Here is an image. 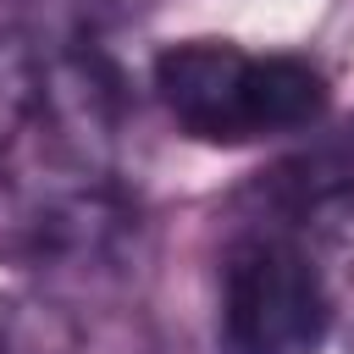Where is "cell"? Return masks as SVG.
<instances>
[{
    "mask_svg": "<svg viewBox=\"0 0 354 354\" xmlns=\"http://www.w3.org/2000/svg\"><path fill=\"white\" fill-rule=\"evenodd\" d=\"M155 94L177 133L199 144H254L260 133V55L232 39H183L155 55Z\"/></svg>",
    "mask_w": 354,
    "mask_h": 354,
    "instance_id": "cell-2",
    "label": "cell"
},
{
    "mask_svg": "<svg viewBox=\"0 0 354 354\" xmlns=\"http://www.w3.org/2000/svg\"><path fill=\"white\" fill-rule=\"evenodd\" d=\"M44 354H55V348H44Z\"/></svg>",
    "mask_w": 354,
    "mask_h": 354,
    "instance_id": "cell-4",
    "label": "cell"
},
{
    "mask_svg": "<svg viewBox=\"0 0 354 354\" xmlns=\"http://www.w3.org/2000/svg\"><path fill=\"white\" fill-rule=\"evenodd\" d=\"M260 199L271 205L277 232H337L354 227V122L260 171Z\"/></svg>",
    "mask_w": 354,
    "mask_h": 354,
    "instance_id": "cell-3",
    "label": "cell"
},
{
    "mask_svg": "<svg viewBox=\"0 0 354 354\" xmlns=\"http://www.w3.org/2000/svg\"><path fill=\"white\" fill-rule=\"evenodd\" d=\"M332 293L315 254L277 227H249L221 260V332L232 354H315Z\"/></svg>",
    "mask_w": 354,
    "mask_h": 354,
    "instance_id": "cell-1",
    "label": "cell"
}]
</instances>
